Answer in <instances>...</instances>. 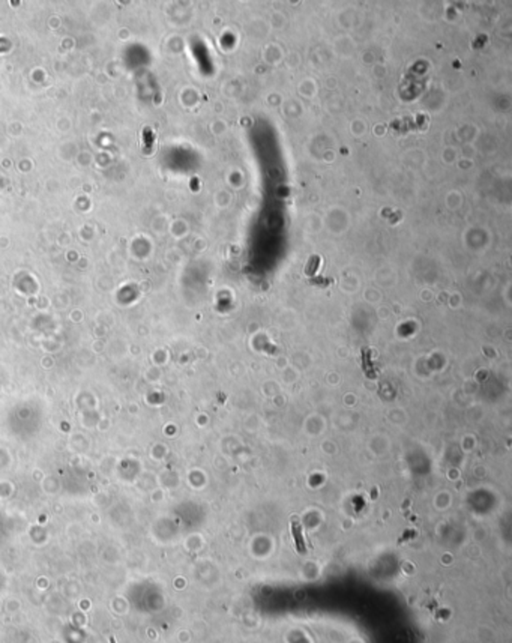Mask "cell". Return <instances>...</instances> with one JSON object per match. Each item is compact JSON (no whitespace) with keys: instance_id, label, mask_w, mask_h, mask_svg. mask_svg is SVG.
Listing matches in <instances>:
<instances>
[{"instance_id":"cell-1","label":"cell","mask_w":512,"mask_h":643,"mask_svg":"<svg viewBox=\"0 0 512 643\" xmlns=\"http://www.w3.org/2000/svg\"><path fill=\"white\" fill-rule=\"evenodd\" d=\"M292 534H293V538H295V542H296L299 553H303L305 552V544H303V538H302V532H300V525H299V522H297L296 518L292 520Z\"/></svg>"}]
</instances>
